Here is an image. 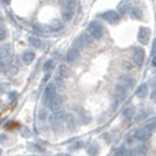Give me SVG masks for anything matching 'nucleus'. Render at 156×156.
<instances>
[{
    "label": "nucleus",
    "mask_w": 156,
    "mask_h": 156,
    "mask_svg": "<svg viewBox=\"0 0 156 156\" xmlns=\"http://www.w3.org/2000/svg\"><path fill=\"white\" fill-rule=\"evenodd\" d=\"M0 19H1V14H0Z\"/></svg>",
    "instance_id": "35"
},
{
    "label": "nucleus",
    "mask_w": 156,
    "mask_h": 156,
    "mask_svg": "<svg viewBox=\"0 0 156 156\" xmlns=\"http://www.w3.org/2000/svg\"><path fill=\"white\" fill-rule=\"evenodd\" d=\"M144 56H146V52L142 48H135L134 49V54H133V61L137 66H141L144 62Z\"/></svg>",
    "instance_id": "9"
},
{
    "label": "nucleus",
    "mask_w": 156,
    "mask_h": 156,
    "mask_svg": "<svg viewBox=\"0 0 156 156\" xmlns=\"http://www.w3.org/2000/svg\"><path fill=\"white\" fill-rule=\"evenodd\" d=\"M50 28H51V30H56V32H58L61 30L62 28H63V23H62V21L59 19H54L51 21V23H50Z\"/></svg>",
    "instance_id": "20"
},
{
    "label": "nucleus",
    "mask_w": 156,
    "mask_h": 156,
    "mask_svg": "<svg viewBox=\"0 0 156 156\" xmlns=\"http://www.w3.org/2000/svg\"><path fill=\"white\" fill-rule=\"evenodd\" d=\"M92 41L93 39L91 37V35H87V34H82L79 37H78L76 41H75V43H73V47L75 48H87V47L91 46Z\"/></svg>",
    "instance_id": "4"
},
{
    "label": "nucleus",
    "mask_w": 156,
    "mask_h": 156,
    "mask_svg": "<svg viewBox=\"0 0 156 156\" xmlns=\"http://www.w3.org/2000/svg\"><path fill=\"white\" fill-rule=\"evenodd\" d=\"M28 42H29L33 47H35V48H40V47L42 46L41 39H40V37H36V36H29V37H28Z\"/></svg>",
    "instance_id": "21"
},
{
    "label": "nucleus",
    "mask_w": 156,
    "mask_h": 156,
    "mask_svg": "<svg viewBox=\"0 0 156 156\" xmlns=\"http://www.w3.org/2000/svg\"><path fill=\"white\" fill-rule=\"evenodd\" d=\"M49 78H50V73H47L46 76H44V78L42 79V83H44V82H46V80H48Z\"/></svg>",
    "instance_id": "32"
},
{
    "label": "nucleus",
    "mask_w": 156,
    "mask_h": 156,
    "mask_svg": "<svg viewBox=\"0 0 156 156\" xmlns=\"http://www.w3.org/2000/svg\"><path fill=\"white\" fill-rule=\"evenodd\" d=\"M150 133L148 129H146V128H141V129L136 130V133L134 134V137L136 139L137 141H147L148 139L150 137Z\"/></svg>",
    "instance_id": "12"
},
{
    "label": "nucleus",
    "mask_w": 156,
    "mask_h": 156,
    "mask_svg": "<svg viewBox=\"0 0 156 156\" xmlns=\"http://www.w3.org/2000/svg\"><path fill=\"white\" fill-rule=\"evenodd\" d=\"M61 7L63 20H71L75 13V0H61Z\"/></svg>",
    "instance_id": "1"
},
{
    "label": "nucleus",
    "mask_w": 156,
    "mask_h": 156,
    "mask_svg": "<svg viewBox=\"0 0 156 156\" xmlns=\"http://www.w3.org/2000/svg\"><path fill=\"white\" fill-rule=\"evenodd\" d=\"M22 61H23V63L25 64H30L33 61H34V58H35V54L33 51H25L23 54H22Z\"/></svg>",
    "instance_id": "18"
},
{
    "label": "nucleus",
    "mask_w": 156,
    "mask_h": 156,
    "mask_svg": "<svg viewBox=\"0 0 156 156\" xmlns=\"http://www.w3.org/2000/svg\"><path fill=\"white\" fill-rule=\"evenodd\" d=\"M66 125H68V127L70 128V129H73V126H75V120H73V118L71 115H68L66 117Z\"/></svg>",
    "instance_id": "30"
},
{
    "label": "nucleus",
    "mask_w": 156,
    "mask_h": 156,
    "mask_svg": "<svg viewBox=\"0 0 156 156\" xmlns=\"http://www.w3.org/2000/svg\"><path fill=\"white\" fill-rule=\"evenodd\" d=\"M114 156H121V155H119V154H118V153H115V155Z\"/></svg>",
    "instance_id": "34"
},
{
    "label": "nucleus",
    "mask_w": 156,
    "mask_h": 156,
    "mask_svg": "<svg viewBox=\"0 0 156 156\" xmlns=\"http://www.w3.org/2000/svg\"><path fill=\"white\" fill-rule=\"evenodd\" d=\"M150 39V29L148 27H140L139 33H137V40L140 43L147 44Z\"/></svg>",
    "instance_id": "6"
},
{
    "label": "nucleus",
    "mask_w": 156,
    "mask_h": 156,
    "mask_svg": "<svg viewBox=\"0 0 156 156\" xmlns=\"http://www.w3.org/2000/svg\"><path fill=\"white\" fill-rule=\"evenodd\" d=\"M148 153V148L144 144H140L137 146L135 149L133 150V156H147Z\"/></svg>",
    "instance_id": "16"
},
{
    "label": "nucleus",
    "mask_w": 156,
    "mask_h": 156,
    "mask_svg": "<svg viewBox=\"0 0 156 156\" xmlns=\"http://www.w3.org/2000/svg\"><path fill=\"white\" fill-rule=\"evenodd\" d=\"M89 34L91 35L92 39L99 40L101 39L103 34H104V29H103V25L99 22V21H91L89 23Z\"/></svg>",
    "instance_id": "2"
},
{
    "label": "nucleus",
    "mask_w": 156,
    "mask_h": 156,
    "mask_svg": "<svg viewBox=\"0 0 156 156\" xmlns=\"http://www.w3.org/2000/svg\"><path fill=\"white\" fill-rule=\"evenodd\" d=\"M100 18L103 20H105L106 22L114 23V22H117L118 20L120 19V15L115 11H106V12L100 14Z\"/></svg>",
    "instance_id": "7"
},
{
    "label": "nucleus",
    "mask_w": 156,
    "mask_h": 156,
    "mask_svg": "<svg viewBox=\"0 0 156 156\" xmlns=\"http://www.w3.org/2000/svg\"><path fill=\"white\" fill-rule=\"evenodd\" d=\"M62 101H63V98H62V96H61V93H56L54 97L51 98V100L48 103V106H49V108L51 111H58L59 107H61V105H62Z\"/></svg>",
    "instance_id": "8"
},
{
    "label": "nucleus",
    "mask_w": 156,
    "mask_h": 156,
    "mask_svg": "<svg viewBox=\"0 0 156 156\" xmlns=\"http://www.w3.org/2000/svg\"><path fill=\"white\" fill-rule=\"evenodd\" d=\"M54 65H55L54 59H48V61H46L44 64H43V71H49V70H51L52 68H54Z\"/></svg>",
    "instance_id": "26"
},
{
    "label": "nucleus",
    "mask_w": 156,
    "mask_h": 156,
    "mask_svg": "<svg viewBox=\"0 0 156 156\" xmlns=\"http://www.w3.org/2000/svg\"><path fill=\"white\" fill-rule=\"evenodd\" d=\"M63 121H64V114H63V112L62 111H55L54 112V114L51 115V126L52 128L56 130V129H59L61 128V126L63 124Z\"/></svg>",
    "instance_id": "5"
},
{
    "label": "nucleus",
    "mask_w": 156,
    "mask_h": 156,
    "mask_svg": "<svg viewBox=\"0 0 156 156\" xmlns=\"http://www.w3.org/2000/svg\"><path fill=\"white\" fill-rule=\"evenodd\" d=\"M15 97H16V92H11V93H9V99H11V100H14Z\"/></svg>",
    "instance_id": "31"
},
{
    "label": "nucleus",
    "mask_w": 156,
    "mask_h": 156,
    "mask_svg": "<svg viewBox=\"0 0 156 156\" xmlns=\"http://www.w3.org/2000/svg\"><path fill=\"white\" fill-rule=\"evenodd\" d=\"M119 84L121 85V86H124L125 89L127 90V89H130L133 86L134 80L132 78L127 77V76H121V77L119 78Z\"/></svg>",
    "instance_id": "15"
},
{
    "label": "nucleus",
    "mask_w": 156,
    "mask_h": 156,
    "mask_svg": "<svg viewBox=\"0 0 156 156\" xmlns=\"http://www.w3.org/2000/svg\"><path fill=\"white\" fill-rule=\"evenodd\" d=\"M78 58H79V49L72 47L71 49L68 51V54H66V62L72 64V63L77 62Z\"/></svg>",
    "instance_id": "10"
},
{
    "label": "nucleus",
    "mask_w": 156,
    "mask_h": 156,
    "mask_svg": "<svg viewBox=\"0 0 156 156\" xmlns=\"http://www.w3.org/2000/svg\"><path fill=\"white\" fill-rule=\"evenodd\" d=\"M126 89H125L124 86H121L120 84L117 85V87H115V93H114V98H115V101H121V100H124L125 97H126Z\"/></svg>",
    "instance_id": "13"
},
{
    "label": "nucleus",
    "mask_w": 156,
    "mask_h": 156,
    "mask_svg": "<svg viewBox=\"0 0 156 156\" xmlns=\"http://www.w3.org/2000/svg\"><path fill=\"white\" fill-rule=\"evenodd\" d=\"M148 117V112H146V111H141L139 114L136 115V118H135V120H136L137 122H140V121H142V120H144L146 118Z\"/></svg>",
    "instance_id": "27"
},
{
    "label": "nucleus",
    "mask_w": 156,
    "mask_h": 156,
    "mask_svg": "<svg viewBox=\"0 0 156 156\" xmlns=\"http://www.w3.org/2000/svg\"><path fill=\"white\" fill-rule=\"evenodd\" d=\"M133 114H134V107H127L122 112V118L126 119V120H129L130 118L133 117Z\"/></svg>",
    "instance_id": "24"
},
{
    "label": "nucleus",
    "mask_w": 156,
    "mask_h": 156,
    "mask_svg": "<svg viewBox=\"0 0 156 156\" xmlns=\"http://www.w3.org/2000/svg\"><path fill=\"white\" fill-rule=\"evenodd\" d=\"M56 93H57V91H56V89H55V85L54 84L47 85L46 90H44V96H43V98H44V103L48 104V103L51 100V98L54 97Z\"/></svg>",
    "instance_id": "11"
},
{
    "label": "nucleus",
    "mask_w": 156,
    "mask_h": 156,
    "mask_svg": "<svg viewBox=\"0 0 156 156\" xmlns=\"http://www.w3.org/2000/svg\"><path fill=\"white\" fill-rule=\"evenodd\" d=\"M48 118H49V113H48V111H47L46 108H41L40 112H39V120L40 121L46 122Z\"/></svg>",
    "instance_id": "23"
},
{
    "label": "nucleus",
    "mask_w": 156,
    "mask_h": 156,
    "mask_svg": "<svg viewBox=\"0 0 156 156\" xmlns=\"http://www.w3.org/2000/svg\"><path fill=\"white\" fill-rule=\"evenodd\" d=\"M0 154H1V149H0Z\"/></svg>",
    "instance_id": "36"
},
{
    "label": "nucleus",
    "mask_w": 156,
    "mask_h": 156,
    "mask_svg": "<svg viewBox=\"0 0 156 156\" xmlns=\"http://www.w3.org/2000/svg\"><path fill=\"white\" fill-rule=\"evenodd\" d=\"M151 64H153V66H155L156 68V55L153 57V59H151Z\"/></svg>",
    "instance_id": "33"
},
{
    "label": "nucleus",
    "mask_w": 156,
    "mask_h": 156,
    "mask_svg": "<svg viewBox=\"0 0 156 156\" xmlns=\"http://www.w3.org/2000/svg\"><path fill=\"white\" fill-rule=\"evenodd\" d=\"M148 94V85L141 84L136 90V96L139 98H144Z\"/></svg>",
    "instance_id": "19"
},
{
    "label": "nucleus",
    "mask_w": 156,
    "mask_h": 156,
    "mask_svg": "<svg viewBox=\"0 0 156 156\" xmlns=\"http://www.w3.org/2000/svg\"><path fill=\"white\" fill-rule=\"evenodd\" d=\"M7 37V30L5 26H1L0 25V41H4Z\"/></svg>",
    "instance_id": "29"
},
{
    "label": "nucleus",
    "mask_w": 156,
    "mask_h": 156,
    "mask_svg": "<svg viewBox=\"0 0 156 156\" xmlns=\"http://www.w3.org/2000/svg\"><path fill=\"white\" fill-rule=\"evenodd\" d=\"M144 128L149 130L150 133H151V132H155V130H156V119H154L153 121H150L149 124L147 125V126H146Z\"/></svg>",
    "instance_id": "28"
},
{
    "label": "nucleus",
    "mask_w": 156,
    "mask_h": 156,
    "mask_svg": "<svg viewBox=\"0 0 156 156\" xmlns=\"http://www.w3.org/2000/svg\"><path fill=\"white\" fill-rule=\"evenodd\" d=\"M87 153H89V155L91 156H97L98 153H99V147L97 144H91L89 147V149H87Z\"/></svg>",
    "instance_id": "25"
},
{
    "label": "nucleus",
    "mask_w": 156,
    "mask_h": 156,
    "mask_svg": "<svg viewBox=\"0 0 156 156\" xmlns=\"http://www.w3.org/2000/svg\"><path fill=\"white\" fill-rule=\"evenodd\" d=\"M68 75H69V69L65 66L64 64H62L59 66V71H58V78L61 79H63V78L68 77Z\"/></svg>",
    "instance_id": "22"
},
{
    "label": "nucleus",
    "mask_w": 156,
    "mask_h": 156,
    "mask_svg": "<svg viewBox=\"0 0 156 156\" xmlns=\"http://www.w3.org/2000/svg\"><path fill=\"white\" fill-rule=\"evenodd\" d=\"M128 14H129L130 18H132V19H134V20H141L142 19V16H143L142 11H141L139 7H130Z\"/></svg>",
    "instance_id": "14"
},
{
    "label": "nucleus",
    "mask_w": 156,
    "mask_h": 156,
    "mask_svg": "<svg viewBox=\"0 0 156 156\" xmlns=\"http://www.w3.org/2000/svg\"><path fill=\"white\" fill-rule=\"evenodd\" d=\"M11 62V46L4 44L0 47V70L4 69Z\"/></svg>",
    "instance_id": "3"
},
{
    "label": "nucleus",
    "mask_w": 156,
    "mask_h": 156,
    "mask_svg": "<svg viewBox=\"0 0 156 156\" xmlns=\"http://www.w3.org/2000/svg\"><path fill=\"white\" fill-rule=\"evenodd\" d=\"M118 9L121 14H125L126 12H129L130 9V1L129 0H121V2L119 4Z\"/></svg>",
    "instance_id": "17"
}]
</instances>
